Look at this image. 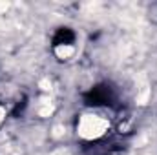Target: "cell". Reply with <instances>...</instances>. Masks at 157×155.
I'll return each instance as SVG.
<instances>
[{
    "mask_svg": "<svg viewBox=\"0 0 157 155\" xmlns=\"http://www.w3.org/2000/svg\"><path fill=\"white\" fill-rule=\"evenodd\" d=\"M108 120L101 113H93V112H88V113H82L80 119L77 122V133L82 139H99L106 133L108 130Z\"/></svg>",
    "mask_w": 157,
    "mask_h": 155,
    "instance_id": "6da1fadb",
    "label": "cell"
},
{
    "mask_svg": "<svg viewBox=\"0 0 157 155\" xmlns=\"http://www.w3.org/2000/svg\"><path fill=\"white\" fill-rule=\"evenodd\" d=\"M2 119H4V110L0 108V122H2Z\"/></svg>",
    "mask_w": 157,
    "mask_h": 155,
    "instance_id": "7a4b0ae2",
    "label": "cell"
}]
</instances>
